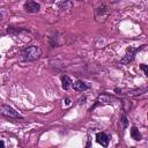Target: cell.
<instances>
[{"label":"cell","mask_w":148,"mask_h":148,"mask_svg":"<svg viewBox=\"0 0 148 148\" xmlns=\"http://www.w3.org/2000/svg\"><path fill=\"white\" fill-rule=\"evenodd\" d=\"M95 15H96V18L97 21H105L108 18V16L110 15V10H109V7L104 3H101L98 7H96L95 9Z\"/></svg>","instance_id":"4"},{"label":"cell","mask_w":148,"mask_h":148,"mask_svg":"<svg viewBox=\"0 0 148 148\" xmlns=\"http://www.w3.org/2000/svg\"><path fill=\"white\" fill-rule=\"evenodd\" d=\"M72 83H73V81L71 80L69 76H67V75L61 76V87H62L64 90H68L72 87Z\"/></svg>","instance_id":"11"},{"label":"cell","mask_w":148,"mask_h":148,"mask_svg":"<svg viewBox=\"0 0 148 148\" xmlns=\"http://www.w3.org/2000/svg\"><path fill=\"white\" fill-rule=\"evenodd\" d=\"M111 101H112V98H111V96H109L108 94H101L98 97H97V99H96V103H95V105L92 106V108H95V106H97V105H99V104H111ZM91 108V109H92Z\"/></svg>","instance_id":"9"},{"label":"cell","mask_w":148,"mask_h":148,"mask_svg":"<svg viewBox=\"0 0 148 148\" xmlns=\"http://www.w3.org/2000/svg\"><path fill=\"white\" fill-rule=\"evenodd\" d=\"M24 10L27 13H30V14H35V13H38L39 9H40V5L34 0H28L24 2Z\"/></svg>","instance_id":"5"},{"label":"cell","mask_w":148,"mask_h":148,"mask_svg":"<svg viewBox=\"0 0 148 148\" xmlns=\"http://www.w3.org/2000/svg\"><path fill=\"white\" fill-rule=\"evenodd\" d=\"M0 113H1L2 116H5V117L13 118V119H24L23 116H21V114H20L17 111H15L12 106L6 105V104H3V105L0 106Z\"/></svg>","instance_id":"3"},{"label":"cell","mask_w":148,"mask_h":148,"mask_svg":"<svg viewBox=\"0 0 148 148\" xmlns=\"http://www.w3.org/2000/svg\"><path fill=\"white\" fill-rule=\"evenodd\" d=\"M140 68L143 71L145 75H146V76H148V67H147V65H145V64H141V65H140Z\"/></svg>","instance_id":"14"},{"label":"cell","mask_w":148,"mask_h":148,"mask_svg":"<svg viewBox=\"0 0 148 148\" xmlns=\"http://www.w3.org/2000/svg\"><path fill=\"white\" fill-rule=\"evenodd\" d=\"M120 121L123 123V128H126V127H127V125H128V119H127V117H126V114H125V113L121 116Z\"/></svg>","instance_id":"13"},{"label":"cell","mask_w":148,"mask_h":148,"mask_svg":"<svg viewBox=\"0 0 148 148\" xmlns=\"http://www.w3.org/2000/svg\"><path fill=\"white\" fill-rule=\"evenodd\" d=\"M71 98L69 97H66V98H64V103H65V105H69L71 104Z\"/></svg>","instance_id":"15"},{"label":"cell","mask_w":148,"mask_h":148,"mask_svg":"<svg viewBox=\"0 0 148 148\" xmlns=\"http://www.w3.org/2000/svg\"><path fill=\"white\" fill-rule=\"evenodd\" d=\"M42 56V49L37 45H30L22 51V58L24 61H36Z\"/></svg>","instance_id":"1"},{"label":"cell","mask_w":148,"mask_h":148,"mask_svg":"<svg viewBox=\"0 0 148 148\" xmlns=\"http://www.w3.org/2000/svg\"><path fill=\"white\" fill-rule=\"evenodd\" d=\"M72 87H73V89L75 91H79V92H83V91H86V90H88L90 88L86 82H83L81 80H77L74 83H72Z\"/></svg>","instance_id":"8"},{"label":"cell","mask_w":148,"mask_h":148,"mask_svg":"<svg viewBox=\"0 0 148 148\" xmlns=\"http://www.w3.org/2000/svg\"><path fill=\"white\" fill-rule=\"evenodd\" d=\"M130 133H131V136H132V139L133 140H135V141H140L141 140V133L139 132V130H138V127L136 126H132L131 127V130H130Z\"/></svg>","instance_id":"12"},{"label":"cell","mask_w":148,"mask_h":148,"mask_svg":"<svg viewBox=\"0 0 148 148\" xmlns=\"http://www.w3.org/2000/svg\"><path fill=\"white\" fill-rule=\"evenodd\" d=\"M147 89L143 88V89H118L116 88L114 91H117L118 94H124V95H127V96H138V95H141L146 91Z\"/></svg>","instance_id":"6"},{"label":"cell","mask_w":148,"mask_h":148,"mask_svg":"<svg viewBox=\"0 0 148 148\" xmlns=\"http://www.w3.org/2000/svg\"><path fill=\"white\" fill-rule=\"evenodd\" d=\"M96 141L102 145L103 147H108L109 142H110V136L108 134H105L104 132H98L96 133Z\"/></svg>","instance_id":"7"},{"label":"cell","mask_w":148,"mask_h":148,"mask_svg":"<svg viewBox=\"0 0 148 148\" xmlns=\"http://www.w3.org/2000/svg\"><path fill=\"white\" fill-rule=\"evenodd\" d=\"M59 38H60V34L58 32V31H53L51 35H50V37H49V39H50V44L52 45V46H60V42H59Z\"/></svg>","instance_id":"10"},{"label":"cell","mask_w":148,"mask_h":148,"mask_svg":"<svg viewBox=\"0 0 148 148\" xmlns=\"http://www.w3.org/2000/svg\"><path fill=\"white\" fill-rule=\"evenodd\" d=\"M5 146H6L5 142H3L2 140H0V148H5Z\"/></svg>","instance_id":"16"},{"label":"cell","mask_w":148,"mask_h":148,"mask_svg":"<svg viewBox=\"0 0 148 148\" xmlns=\"http://www.w3.org/2000/svg\"><path fill=\"white\" fill-rule=\"evenodd\" d=\"M0 17H1V14H0Z\"/></svg>","instance_id":"17"},{"label":"cell","mask_w":148,"mask_h":148,"mask_svg":"<svg viewBox=\"0 0 148 148\" xmlns=\"http://www.w3.org/2000/svg\"><path fill=\"white\" fill-rule=\"evenodd\" d=\"M145 46H146V45H142V46H140V47H131V46L127 47V49H126V53H125V56L120 59V64H123V65H127V64H130L131 61H133L135 53L139 52L140 50H142Z\"/></svg>","instance_id":"2"}]
</instances>
